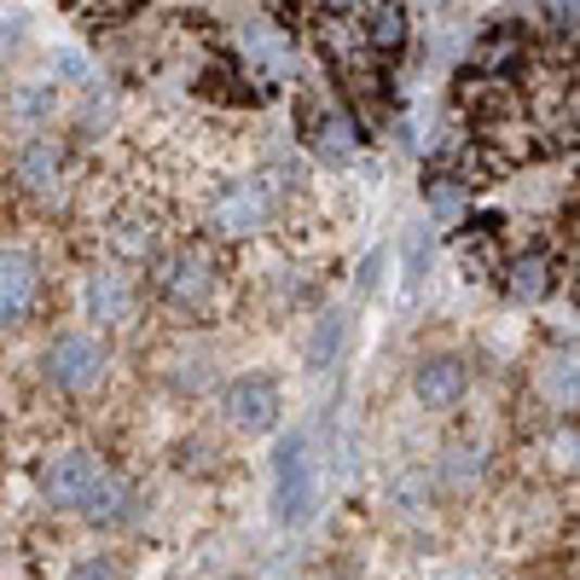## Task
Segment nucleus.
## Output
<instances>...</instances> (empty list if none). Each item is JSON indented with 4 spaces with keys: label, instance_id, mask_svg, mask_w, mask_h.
Listing matches in <instances>:
<instances>
[{
    "label": "nucleus",
    "instance_id": "1",
    "mask_svg": "<svg viewBox=\"0 0 580 580\" xmlns=\"http://www.w3.org/2000/svg\"><path fill=\"white\" fill-rule=\"evenodd\" d=\"M319 510V458L308 436H290L273 458V517L285 528H302Z\"/></svg>",
    "mask_w": 580,
    "mask_h": 580
},
{
    "label": "nucleus",
    "instance_id": "2",
    "mask_svg": "<svg viewBox=\"0 0 580 580\" xmlns=\"http://www.w3.org/2000/svg\"><path fill=\"white\" fill-rule=\"evenodd\" d=\"M36 488H41L47 505L81 510V517H88L93 500L111 488V470H105V458H99V453L71 447V453H53V458H47V465L36 470Z\"/></svg>",
    "mask_w": 580,
    "mask_h": 580
},
{
    "label": "nucleus",
    "instance_id": "3",
    "mask_svg": "<svg viewBox=\"0 0 580 580\" xmlns=\"http://www.w3.org/2000/svg\"><path fill=\"white\" fill-rule=\"evenodd\" d=\"M215 255L210 250H198V244H186V250H175V255H163L157 262V290L175 308H186V314H198V308H210V297H215Z\"/></svg>",
    "mask_w": 580,
    "mask_h": 580
},
{
    "label": "nucleus",
    "instance_id": "4",
    "mask_svg": "<svg viewBox=\"0 0 580 580\" xmlns=\"http://www.w3.org/2000/svg\"><path fill=\"white\" fill-rule=\"evenodd\" d=\"M105 378V343L99 337H59L47 349V383L64 389V395H88V389Z\"/></svg>",
    "mask_w": 580,
    "mask_h": 580
},
{
    "label": "nucleus",
    "instance_id": "5",
    "mask_svg": "<svg viewBox=\"0 0 580 580\" xmlns=\"http://www.w3.org/2000/svg\"><path fill=\"white\" fill-rule=\"evenodd\" d=\"M302 134H308V146L319 151L326 163H354V151H361V134L343 111H326L319 99H302Z\"/></svg>",
    "mask_w": 580,
    "mask_h": 580
},
{
    "label": "nucleus",
    "instance_id": "6",
    "mask_svg": "<svg viewBox=\"0 0 580 580\" xmlns=\"http://www.w3.org/2000/svg\"><path fill=\"white\" fill-rule=\"evenodd\" d=\"M227 418L238 424L244 436H267L279 424V383L273 378H244L227 389Z\"/></svg>",
    "mask_w": 580,
    "mask_h": 580
},
{
    "label": "nucleus",
    "instance_id": "7",
    "mask_svg": "<svg viewBox=\"0 0 580 580\" xmlns=\"http://www.w3.org/2000/svg\"><path fill=\"white\" fill-rule=\"evenodd\" d=\"M465 389H470V366L458 361V354H430V361H418V371H413V395L424 401V406H458L465 401Z\"/></svg>",
    "mask_w": 580,
    "mask_h": 580
},
{
    "label": "nucleus",
    "instance_id": "8",
    "mask_svg": "<svg viewBox=\"0 0 580 580\" xmlns=\"http://www.w3.org/2000/svg\"><path fill=\"white\" fill-rule=\"evenodd\" d=\"M534 389H540L545 406H557V413H575V406H580V349H552V354H540Z\"/></svg>",
    "mask_w": 580,
    "mask_h": 580
},
{
    "label": "nucleus",
    "instance_id": "9",
    "mask_svg": "<svg viewBox=\"0 0 580 580\" xmlns=\"http://www.w3.org/2000/svg\"><path fill=\"white\" fill-rule=\"evenodd\" d=\"M267 210H273V192L262 180H244V186H232V192H220L215 227L220 232H255V227H267Z\"/></svg>",
    "mask_w": 580,
    "mask_h": 580
},
{
    "label": "nucleus",
    "instance_id": "10",
    "mask_svg": "<svg viewBox=\"0 0 580 580\" xmlns=\"http://www.w3.org/2000/svg\"><path fill=\"white\" fill-rule=\"evenodd\" d=\"M29 308H36V262L24 250H7V262H0V319L18 326Z\"/></svg>",
    "mask_w": 580,
    "mask_h": 580
},
{
    "label": "nucleus",
    "instance_id": "11",
    "mask_svg": "<svg viewBox=\"0 0 580 580\" xmlns=\"http://www.w3.org/2000/svg\"><path fill=\"white\" fill-rule=\"evenodd\" d=\"M88 314L105 319V326L134 319V285H128V273H116V267H99L93 273V279H88Z\"/></svg>",
    "mask_w": 580,
    "mask_h": 580
},
{
    "label": "nucleus",
    "instance_id": "12",
    "mask_svg": "<svg viewBox=\"0 0 580 580\" xmlns=\"http://www.w3.org/2000/svg\"><path fill=\"white\" fill-rule=\"evenodd\" d=\"M59 175H64L59 140H24V146H18V180L29 186V192H53Z\"/></svg>",
    "mask_w": 580,
    "mask_h": 580
},
{
    "label": "nucleus",
    "instance_id": "13",
    "mask_svg": "<svg viewBox=\"0 0 580 580\" xmlns=\"http://www.w3.org/2000/svg\"><path fill=\"white\" fill-rule=\"evenodd\" d=\"M505 290H510L517 302H540L545 290H552V262H545V255H534V250L517 255V262L505 267Z\"/></svg>",
    "mask_w": 580,
    "mask_h": 580
},
{
    "label": "nucleus",
    "instance_id": "14",
    "mask_svg": "<svg viewBox=\"0 0 580 580\" xmlns=\"http://www.w3.org/2000/svg\"><path fill=\"white\" fill-rule=\"evenodd\" d=\"M371 47H378V53L406 47V7L401 0H378V7H371Z\"/></svg>",
    "mask_w": 580,
    "mask_h": 580
},
{
    "label": "nucleus",
    "instance_id": "15",
    "mask_svg": "<svg viewBox=\"0 0 580 580\" xmlns=\"http://www.w3.org/2000/svg\"><path fill=\"white\" fill-rule=\"evenodd\" d=\"M343 337H349V319L343 314H319V326L308 337V366L314 371H326L337 361V349H343Z\"/></svg>",
    "mask_w": 580,
    "mask_h": 580
},
{
    "label": "nucleus",
    "instance_id": "16",
    "mask_svg": "<svg viewBox=\"0 0 580 580\" xmlns=\"http://www.w3.org/2000/svg\"><path fill=\"white\" fill-rule=\"evenodd\" d=\"M424 203H430V215L436 220H453L465 215V180H453V175H436V180H424Z\"/></svg>",
    "mask_w": 580,
    "mask_h": 580
},
{
    "label": "nucleus",
    "instance_id": "17",
    "mask_svg": "<svg viewBox=\"0 0 580 580\" xmlns=\"http://www.w3.org/2000/svg\"><path fill=\"white\" fill-rule=\"evenodd\" d=\"M64 580H128V557L123 552H93V557H81Z\"/></svg>",
    "mask_w": 580,
    "mask_h": 580
},
{
    "label": "nucleus",
    "instance_id": "18",
    "mask_svg": "<svg viewBox=\"0 0 580 580\" xmlns=\"http://www.w3.org/2000/svg\"><path fill=\"white\" fill-rule=\"evenodd\" d=\"M441 482L458 488V493L476 488V482H482V453H447V458H441Z\"/></svg>",
    "mask_w": 580,
    "mask_h": 580
},
{
    "label": "nucleus",
    "instance_id": "19",
    "mask_svg": "<svg viewBox=\"0 0 580 580\" xmlns=\"http://www.w3.org/2000/svg\"><path fill=\"white\" fill-rule=\"evenodd\" d=\"M116 250L123 255H151V232L140 227V220H123V227H116Z\"/></svg>",
    "mask_w": 580,
    "mask_h": 580
},
{
    "label": "nucleus",
    "instance_id": "20",
    "mask_svg": "<svg viewBox=\"0 0 580 580\" xmlns=\"http://www.w3.org/2000/svg\"><path fill=\"white\" fill-rule=\"evenodd\" d=\"M418 279H424V238L406 244V290H418Z\"/></svg>",
    "mask_w": 580,
    "mask_h": 580
},
{
    "label": "nucleus",
    "instance_id": "21",
    "mask_svg": "<svg viewBox=\"0 0 580 580\" xmlns=\"http://www.w3.org/2000/svg\"><path fill=\"white\" fill-rule=\"evenodd\" d=\"M545 12H552V24H580V0H545Z\"/></svg>",
    "mask_w": 580,
    "mask_h": 580
},
{
    "label": "nucleus",
    "instance_id": "22",
    "mask_svg": "<svg viewBox=\"0 0 580 580\" xmlns=\"http://www.w3.org/2000/svg\"><path fill=\"white\" fill-rule=\"evenodd\" d=\"M378 273H383V255H366L361 279H354V297H371V285H378Z\"/></svg>",
    "mask_w": 580,
    "mask_h": 580
},
{
    "label": "nucleus",
    "instance_id": "23",
    "mask_svg": "<svg viewBox=\"0 0 580 580\" xmlns=\"http://www.w3.org/2000/svg\"><path fill=\"white\" fill-rule=\"evenodd\" d=\"M53 64H59V76H71V81H81V88H88V59H76V53H59Z\"/></svg>",
    "mask_w": 580,
    "mask_h": 580
},
{
    "label": "nucleus",
    "instance_id": "24",
    "mask_svg": "<svg viewBox=\"0 0 580 580\" xmlns=\"http://www.w3.org/2000/svg\"><path fill=\"white\" fill-rule=\"evenodd\" d=\"M557 458L563 465H580V436H557Z\"/></svg>",
    "mask_w": 580,
    "mask_h": 580
},
{
    "label": "nucleus",
    "instance_id": "25",
    "mask_svg": "<svg viewBox=\"0 0 580 580\" xmlns=\"http://www.w3.org/2000/svg\"><path fill=\"white\" fill-rule=\"evenodd\" d=\"M326 7H331V12H349V7H354V0H326Z\"/></svg>",
    "mask_w": 580,
    "mask_h": 580
},
{
    "label": "nucleus",
    "instance_id": "26",
    "mask_svg": "<svg viewBox=\"0 0 580 580\" xmlns=\"http://www.w3.org/2000/svg\"><path fill=\"white\" fill-rule=\"evenodd\" d=\"M436 580H470V575H436Z\"/></svg>",
    "mask_w": 580,
    "mask_h": 580
}]
</instances>
